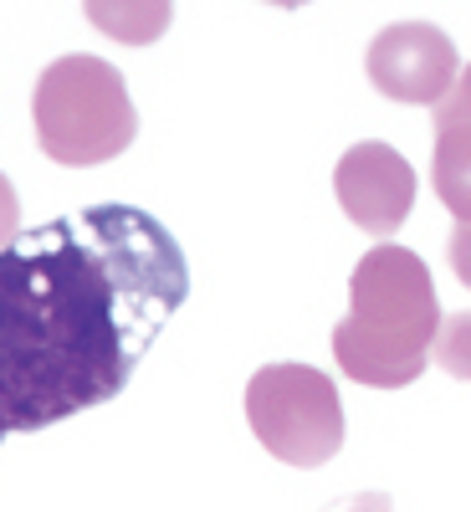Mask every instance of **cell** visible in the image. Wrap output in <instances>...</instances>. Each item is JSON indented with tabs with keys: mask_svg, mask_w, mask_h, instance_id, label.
Wrapping results in <instances>:
<instances>
[{
	"mask_svg": "<svg viewBox=\"0 0 471 512\" xmlns=\"http://www.w3.org/2000/svg\"><path fill=\"white\" fill-rule=\"evenodd\" d=\"M190 297V262L139 205H82L0 251V446L128 390Z\"/></svg>",
	"mask_w": 471,
	"mask_h": 512,
	"instance_id": "cell-1",
	"label": "cell"
},
{
	"mask_svg": "<svg viewBox=\"0 0 471 512\" xmlns=\"http://www.w3.org/2000/svg\"><path fill=\"white\" fill-rule=\"evenodd\" d=\"M441 303L431 267L410 246H374L349 277V318L333 328V359L349 379L400 390L431 369Z\"/></svg>",
	"mask_w": 471,
	"mask_h": 512,
	"instance_id": "cell-2",
	"label": "cell"
},
{
	"mask_svg": "<svg viewBox=\"0 0 471 512\" xmlns=\"http://www.w3.org/2000/svg\"><path fill=\"white\" fill-rule=\"evenodd\" d=\"M31 118H36V144L47 149V159L72 169L118 159L139 134V113L128 103L123 72L88 52L57 57L36 77Z\"/></svg>",
	"mask_w": 471,
	"mask_h": 512,
	"instance_id": "cell-3",
	"label": "cell"
},
{
	"mask_svg": "<svg viewBox=\"0 0 471 512\" xmlns=\"http://www.w3.org/2000/svg\"><path fill=\"white\" fill-rule=\"evenodd\" d=\"M246 425L277 461L323 466L344 446L338 384L313 364H262L246 384Z\"/></svg>",
	"mask_w": 471,
	"mask_h": 512,
	"instance_id": "cell-4",
	"label": "cell"
},
{
	"mask_svg": "<svg viewBox=\"0 0 471 512\" xmlns=\"http://www.w3.org/2000/svg\"><path fill=\"white\" fill-rule=\"evenodd\" d=\"M369 82L395 98V103H415V108H441L461 77L456 47L451 36L425 26V21H400V26H384L369 41Z\"/></svg>",
	"mask_w": 471,
	"mask_h": 512,
	"instance_id": "cell-5",
	"label": "cell"
},
{
	"mask_svg": "<svg viewBox=\"0 0 471 512\" xmlns=\"http://www.w3.org/2000/svg\"><path fill=\"white\" fill-rule=\"evenodd\" d=\"M415 185L420 180H415L410 159L390 144H379V139L354 144L333 169V195L344 205V216L359 231H369L379 246L405 226L410 205H415Z\"/></svg>",
	"mask_w": 471,
	"mask_h": 512,
	"instance_id": "cell-6",
	"label": "cell"
},
{
	"mask_svg": "<svg viewBox=\"0 0 471 512\" xmlns=\"http://www.w3.org/2000/svg\"><path fill=\"white\" fill-rule=\"evenodd\" d=\"M431 185L456 226H471V123L436 113V154H431Z\"/></svg>",
	"mask_w": 471,
	"mask_h": 512,
	"instance_id": "cell-7",
	"label": "cell"
},
{
	"mask_svg": "<svg viewBox=\"0 0 471 512\" xmlns=\"http://www.w3.org/2000/svg\"><path fill=\"white\" fill-rule=\"evenodd\" d=\"M169 16H175V11H169L164 0H159V6H154V0H149V6H88V21L103 26L108 36H118L123 47H149V41H159Z\"/></svg>",
	"mask_w": 471,
	"mask_h": 512,
	"instance_id": "cell-8",
	"label": "cell"
},
{
	"mask_svg": "<svg viewBox=\"0 0 471 512\" xmlns=\"http://www.w3.org/2000/svg\"><path fill=\"white\" fill-rule=\"evenodd\" d=\"M431 364H441L451 379H471V313H451L436 328Z\"/></svg>",
	"mask_w": 471,
	"mask_h": 512,
	"instance_id": "cell-9",
	"label": "cell"
},
{
	"mask_svg": "<svg viewBox=\"0 0 471 512\" xmlns=\"http://www.w3.org/2000/svg\"><path fill=\"white\" fill-rule=\"evenodd\" d=\"M21 236V200H16V185L0 175V251Z\"/></svg>",
	"mask_w": 471,
	"mask_h": 512,
	"instance_id": "cell-10",
	"label": "cell"
},
{
	"mask_svg": "<svg viewBox=\"0 0 471 512\" xmlns=\"http://www.w3.org/2000/svg\"><path fill=\"white\" fill-rule=\"evenodd\" d=\"M436 113H446V118H461V123H471V62L461 67L456 88H451V98H446V103H441Z\"/></svg>",
	"mask_w": 471,
	"mask_h": 512,
	"instance_id": "cell-11",
	"label": "cell"
},
{
	"mask_svg": "<svg viewBox=\"0 0 471 512\" xmlns=\"http://www.w3.org/2000/svg\"><path fill=\"white\" fill-rule=\"evenodd\" d=\"M451 272L471 287V226H456L451 231Z\"/></svg>",
	"mask_w": 471,
	"mask_h": 512,
	"instance_id": "cell-12",
	"label": "cell"
},
{
	"mask_svg": "<svg viewBox=\"0 0 471 512\" xmlns=\"http://www.w3.org/2000/svg\"><path fill=\"white\" fill-rule=\"evenodd\" d=\"M328 512H395V502L384 497V492H354L344 502H333Z\"/></svg>",
	"mask_w": 471,
	"mask_h": 512,
	"instance_id": "cell-13",
	"label": "cell"
}]
</instances>
